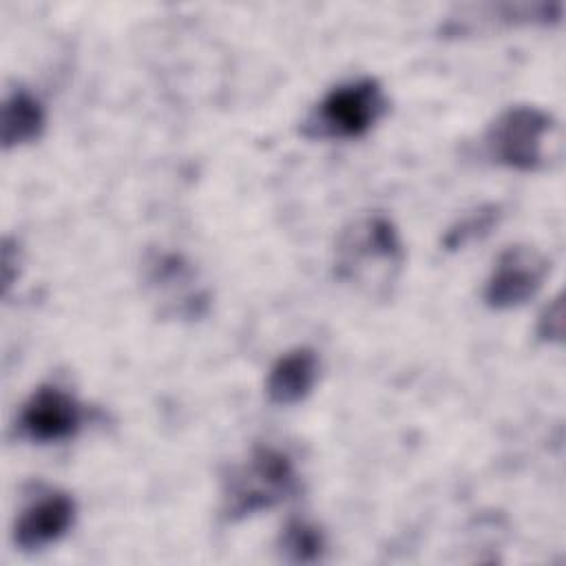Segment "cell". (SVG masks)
<instances>
[{
    "label": "cell",
    "instance_id": "obj_7",
    "mask_svg": "<svg viewBox=\"0 0 566 566\" xmlns=\"http://www.w3.org/2000/svg\"><path fill=\"white\" fill-rule=\"evenodd\" d=\"M75 522V502L64 491H46L15 520L13 542L20 551H40L64 537Z\"/></svg>",
    "mask_w": 566,
    "mask_h": 566
},
{
    "label": "cell",
    "instance_id": "obj_2",
    "mask_svg": "<svg viewBox=\"0 0 566 566\" xmlns=\"http://www.w3.org/2000/svg\"><path fill=\"white\" fill-rule=\"evenodd\" d=\"M387 111V95L376 77H358L327 91L307 113L301 133L310 139H356Z\"/></svg>",
    "mask_w": 566,
    "mask_h": 566
},
{
    "label": "cell",
    "instance_id": "obj_8",
    "mask_svg": "<svg viewBox=\"0 0 566 566\" xmlns=\"http://www.w3.org/2000/svg\"><path fill=\"white\" fill-rule=\"evenodd\" d=\"M318 378V356L312 347H294L276 358L265 380V394L274 405H296L310 396Z\"/></svg>",
    "mask_w": 566,
    "mask_h": 566
},
{
    "label": "cell",
    "instance_id": "obj_4",
    "mask_svg": "<svg viewBox=\"0 0 566 566\" xmlns=\"http://www.w3.org/2000/svg\"><path fill=\"white\" fill-rule=\"evenodd\" d=\"M553 128V117L528 104L509 106L484 133V150L497 166L531 172L544 164V137Z\"/></svg>",
    "mask_w": 566,
    "mask_h": 566
},
{
    "label": "cell",
    "instance_id": "obj_6",
    "mask_svg": "<svg viewBox=\"0 0 566 566\" xmlns=\"http://www.w3.org/2000/svg\"><path fill=\"white\" fill-rule=\"evenodd\" d=\"M84 422L82 405L57 385H40L18 413V433L31 442H62Z\"/></svg>",
    "mask_w": 566,
    "mask_h": 566
},
{
    "label": "cell",
    "instance_id": "obj_9",
    "mask_svg": "<svg viewBox=\"0 0 566 566\" xmlns=\"http://www.w3.org/2000/svg\"><path fill=\"white\" fill-rule=\"evenodd\" d=\"M46 124L40 99L22 86H15L2 104V146L13 148L35 142Z\"/></svg>",
    "mask_w": 566,
    "mask_h": 566
},
{
    "label": "cell",
    "instance_id": "obj_13",
    "mask_svg": "<svg viewBox=\"0 0 566 566\" xmlns=\"http://www.w3.org/2000/svg\"><path fill=\"white\" fill-rule=\"evenodd\" d=\"M18 265H20L18 243L7 237L4 243H2V281H4V290H9L13 285V281L18 279Z\"/></svg>",
    "mask_w": 566,
    "mask_h": 566
},
{
    "label": "cell",
    "instance_id": "obj_12",
    "mask_svg": "<svg viewBox=\"0 0 566 566\" xmlns=\"http://www.w3.org/2000/svg\"><path fill=\"white\" fill-rule=\"evenodd\" d=\"M537 338L544 343H562V338H564V301L559 294L539 314Z\"/></svg>",
    "mask_w": 566,
    "mask_h": 566
},
{
    "label": "cell",
    "instance_id": "obj_5",
    "mask_svg": "<svg viewBox=\"0 0 566 566\" xmlns=\"http://www.w3.org/2000/svg\"><path fill=\"white\" fill-rule=\"evenodd\" d=\"M551 261L533 245H509L495 261L484 285V303L493 310H511L531 301L544 285Z\"/></svg>",
    "mask_w": 566,
    "mask_h": 566
},
{
    "label": "cell",
    "instance_id": "obj_11",
    "mask_svg": "<svg viewBox=\"0 0 566 566\" xmlns=\"http://www.w3.org/2000/svg\"><path fill=\"white\" fill-rule=\"evenodd\" d=\"M500 219V206L491 203V206H482L475 212H471L469 217H464L462 221H458L442 239L444 250H458L462 245H467L473 239H480L484 234L491 232V228L497 223Z\"/></svg>",
    "mask_w": 566,
    "mask_h": 566
},
{
    "label": "cell",
    "instance_id": "obj_10",
    "mask_svg": "<svg viewBox=\"0 0 566 566\" xmlns=\"http://www.w3.org/2000/svg\"><path fill=\"white\" fill-rule=\"evenodd\" d=\"M279 548L292 564H314L325 553V535L316 524L303 517H292L281 531Z\"/></svg>",
    "mask_w": 566,
    "mask_h": 566
},
{
    "label": "cell",
    "instance_id": "obj_3",
    "mask_svg": "<svg viewBox=\"0 0 566 566\" xmlns=\"http://www.w3.org/2000/svg\"><path fill=\"white\" fill-rule=\"evenodd\" d=\"M402 263V243L396 226L382 217L371 214L352 223L336 248V274L343 281L369 283L371 268L380 270L387 281ZM374 281V272H371Z\"/></svg>",
    "mask_w": 566,
    "mask_h": 566
},
{
    "label": "cell",
    "instance_id": "obj_1",
    "mask_svg": "<svg viewBox=\"0 0 566 566\" xmlns=\"http://www.w3.org/2000/svg\"><path fill=\"white\" fill-rule=\"evenodd\" d=\"M298 493L292 458L270 444H256L243 464L223 478V517L239 522Z\"/></svg>",
    "mask_w": 566,
    "mask_h": 566
}]
</instances>
